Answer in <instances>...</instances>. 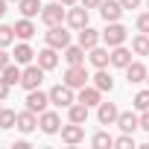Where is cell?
<instances>
[{
  "label": "cell",
  "mask_w": 149,
  "mask_h": 149,
  "mask_svg": "<svg viewBox=\"0 0 149 149\" xmlns=\"http://www.w3.org/2000/svg\"><path fill=\"white\" fill-rule=\"evenodd\" d=\"M126 35H129V29H126L120 21H111V24L102 29V41H105L108 47H120V44H126Z\"/></svg>",
  "instance_id": "6da1fadb"
},
{
  "label": "cell",
  "mask_w": 149,
  "mask_h": 149,
  "mask_svg": "<svg viewBox=\"0 0 149 149\" xmlns=\"http://www.w3.org/2000/svg\"><path fill=\"white\" fill-rule=\"evenodd\" d=\"M88 70H85V64H67V73H64V85H70L73 91L76 88H85L88 85Z\"/></svg>",
  "instance_id": "7a4b0ae2"
},
{
  "label": "cell",
  "mask_w": 149,
  "mask_h": 149,
  "mask_svg": "<svg viewBox=\"0 0 149 149\" xmlns=\"http://www.w3.org/2000/svg\"><path fill=\"white\" fill-rule=\"evenodd\" d=\"M50 102L58 105V108H70L73 102H76L73 88H70V85H56V88H50Z\"/></svg>",
  "instance_id": "3957f363"
},
{
  "label": "cell",
  "mask_w": 149,
  "mask_h": 149,
  "mask_svg": "<svg viewBox=\"0 0 149 149\" xmlns=\"http://www.w3.org/2000/svg\"><path fill=\"white\" fill-rule=\"evenodd\" d=\"M64 18H67V9H64V3H47V6L41 9V21H44L47 26H58Z\"/></svg>",
  "instance_id": "277c9868"
},
{
  "label": "cell",
  "mask_w": 149,
  "mask_h": 149,
  "mask_svg": "<svg viewBox=\"0 0 149 149\" xmlns=\"http://www.w3.org/2000/svg\"><path fill=\"white\" fill-rule=\"evenodd\" d=\"M41 79H44V67H41V64H32V67H26V70L21 73V85H24L26 91L41 88Z\"/></svg>",
  "instance_id": "5b68a950"
},
{
  "label": "cell",
  "mask_w": 149,
  "mask_h": 149,
  "mask_svg": "<svg viewBox=\"0 0 149 149\" xmlns=\"http://www.w3.org/2000/svg\"><path fill=\"white\" fill-rule=\"evenodd\" d=\"M44 38H47V44H50V47H56V50H64V47L70 44V32H67L61 24H58V26H50Z\"/></svg>",
  "instance_id": "8992f818"
},
{
  "label": "cell",
  "mask_w": 149,
  "mask_h": 149,
  "mask_svg": "<svg viewBox=\"0 0 149 149\" xmlns=\"http://www.w3.org/2000/svg\"><path fill=\"white\" fill-rule=\"evenodd\" d=\"M38 126H41L44 134H56V132H61V117L56 111H41L38 114Z\"/></svg>",
  "instance_id": "52a82bcc"
},
{
  "label": "cell",
  "mask_w": 149,
  "mask_h": 149,
  "mask_svg": "<svg viewBox=\"0 0 149 149\" xmlns=\"http://www.w3.org/2000/svg\"><path fill=\"white\" fill-rule=\"evenodd\" d=\"M47 102H50V94H44L41 88H35V91H29V94H26V108H29V111H35V114L47 111Z\"/></svg>",
  "instance_id": "ba28073f"
},
{
  "label": "cell",
  "mask_w": 149,
  "mask_h": 149,
  "mask_svg": "<svg viewBox=\"0 0 149 149\" xmlns=\"http://www.w3.org/2000/svg\"><path fill=\"white\" fill-rule=\"evenodd\" d=\"M61 140L70 143V146H73V143H82V140H85V126L70 120V126H61Z\"/></svg>",
  "instance_id": "9c48e42d"
},
{
  "label": "cell",
  "mask_w": 149,
  "mask_h": 149,
  "mask_svg": "<svg viewBox=\"0 0 149 149\" xmlns=\"http://www.w3.org/2000/svg\"><path fill=\"white\" fill-rule=\"evenodd\" d=\"M123 3H120V0H102V3H100V15L111 24V21H120L123 18Z\"/></svg>",
  "instance_id": "30bf717a"
},
{
  "label": "cell",
  "mask_w": 149,
  "mask_h": 149,
  "mask_svg": "<svg viewBox=\"0 0 149 149\" xmlns=\"http://www.w3.org/2000/svg\"><path fill=\"white\" fill-rule=\"evenodd\" d=\"M97 117H100V123H102V126H111V123H117V117H120V108H117L114 102H100V108H97Z\"/></svg>",
  "instance_id": "8fae6325"
},
{
  "label": "cell",
  "mask_w": 149,
  "mask_h": 149,
  "mask_svg": "<svg viewBox=\"0 0 149 149\" xmlns=\"http://www.w3.org/2000/svg\"><path fill=\"white\" fill-rule=\"evenodd\" d=\"M146 76H149V70H146V64H143V61H132V64L126 67V79H129V85L146 82Z\"/></svg>",
  "instance_id": "7c38bea8"
},
{
  "label": "cell",
  "mask_w": 149,
  "mask_h": 149,
  "mask_svg": "<svg viewBox=\"0 0 149 149\" xmlns=\"http://www.w3.org/2000/svg\"><path fill=\"white\" fill-rule=\"evenodd\" d=\"M15 129H21L24 134H29V132H35L38 129V117H35V111H21L18 114V123H15Z\"/></svg>",
  "instance_id": "4fadbf2b"
},
{
  "label": "cell",
  "mask_w": 149,
  "mask_h": 149,
  "mask_svg": "<svg viewBox=\"0 0 149 149\" xmlns=\"http://www.w3.org/2000/svg\"><path fill=\"white\" fill-rule=\"evenodd\" d=\"M117 126H120V132H129V134H134V129H140V117H137L134 111H120V117H117Z\"/></svg>",
  "instance_id": "5bb4252c"
},
{
  "label": "cell",
  "mask_w": 149,
  "mask_h": 149,
  "mask_svg": "<svg viewBox=\"0 0 149 149\" xmlns=\"http://www.w3.org/2000/svg\"><path fill=\"white\" fill-rule=\"evenodd\" d=\"M76 100H79V102H85V105L91 108V105H100V102H102V91H100L97 85H94V88H88V85H85V88H79V97H76Z\"/></svg>",
  "instance_id": "9a60e30c"
},
{
  "label": "cell",
  "mask_w": 149,
  "mask_h": 149,
  "mask_svg": "<svg viewBox=\"0 0 149 149\" xmlns=\"http://www.w3.org/2000/svg\"><path fill=\"white\" fill-rule=\"evenodd\" d=\"M64 21H67V26H73V29H82V26H88V9H85V6L70 9Z\"/></svg>",
  "instance_id": "2e32d148"
},
{
  "label": "cell",
  "mask_w": 149,
  "mask_h": 149,
  "mask_svg": "<svg viewBox=\"0 0 149 149\" xmlns=\"http://www.w3.org/2000/svg\"><path fill=\"white\" fill-rule=\"evenodd\" d=\"M100 41H102V32H97V29H91V26H82V29H79V44H82L85 50L97 47Z\"/></svg>",
  "instance_id": "e0dca14e"
},
{
  "label": "cell",
  "mask_w": 149,
  "mask_h": 149,
  "mask_svg": "<svg viewBox=\"0 0 149 149\" xmlns=\"http://www.w3.org/2000/svg\"><path fill=\"white\" fill-rule=\"evenodd\" d=\"M88 58H91V64H94L97 70L111 64V53H108L105 47H100V44H97V47H91V56H88Z\"/></svg>",
  "instance_id": "ac0fdd59"
},
{
  "label": "cell",
  "mask_w": 149,
  "mask_h": 149,
  "mask_svg": "<svg viewBox=\"0 0 149 149\" xmlns=\"http://www.w3.org/2000/svg\"><path fill=\"white\" fill-rule=\"evenodd\" d=\"M111 64L126 70V67L132 64V50H126L123 44H120V47H111Z\"/></svg>",
  "instance_id": "d6986e66"
},
{
  "label": "cell",
  "mask_w": 149,
  "mask_h": 149,
  "mask_svg": "<svg viewBox=\"0 0 149 149\" xmlns=\"http://www.w3.org/2000/svg\"><path fill=\"white\" fill-rule=\"evenodd\" d=\"M38 64H41L44 70H53V67L58 64V53H56V47H50V44H47V47L38 53Z\"/></svg>",
  "instance_id": "ffe728a7"
},
{
  "label": "cell",
  "mask_w": 149,
  "mask_h": 149,
  "mask_svg": "<svg viewBox=\"0 0 149 149\" xmlns=\"http://www.w3.org/2000/svg\"><path fill=\"white\" fill-rule=\"evenodd\" d=\"M15 35H18L21 41H29V38L35 35V24H32V18H21V21L15 24Z\"/></svg>",
  "instance_id": "44dd1931"
},
{
  "label": "cell",
  "mask_w": 149,
  "mask_h": 149,
  "mask_svg": "<svg viewBox=\"0 0 149 149\" xmlns=\"http://www.w3.org/2000/svg\"><path fill=\"white\" fill-rule=\"evenodd\" d=\"M64 61L67 64H85V47L82 44H76V47H64Z\"/></svg>",
  "instance_id": "7402d4cb"
},
{
  "label": "cell",
  "mask_w": 149,
  "mask_h": 149,
  "mask_svg": "<svg viewBox=\"0 0 149 149\" xmlns=\"http://www.w3.org/2000/svg\"><path fill=\"white\" fill-rule=\"evenodd\" d=\"M67 117H70L73 123H85V120H88V105L76 100V102H73V105L67 108Z\"/></svg>",
  "instance_id": "603a6c76"
},
{
  "label": "cell",
  "mask_w": 149,
  "mask_h": 149,
  "mask_svg": "<svg viewBox=\"0 0 149 149\" xmlns=\"http://www.w3.org/2000/svg\"><path fill=\"white\" fill-rule=\"evenodd\" d=\"M18 9H21V15L24 18H35V15H41V3L38 0H18Z\"/></svg>",
  "instance_id": "cb8c5ba5"
},
{
  "label": "cell",
  "mask_w": 149,
  "mask_h": 149,
  "mask_svg": "<svg viewBox=\"0 0 149 149\" xmlns=\"http://www.w3.org/2000/svg\"><path fill=\"white\" fill-rule=\"evenodd\" d=\"M12 56H15V61H18V64H29L35 53H32V47H29L26 41H21V44L15 47V53H12Z\"/></svg>",
  "instance_id": "d4e9b609"
},
{
  "label": "cell",
  "mask_w": 149,
  "mask_h": 149,
  "mask_svg": "<svg viewBox=\"0 0 149 149\" xmlns=\"http://www.w3.org/2000/svg\"><path fill=\"white\" fill-rule=\"evenodd\" d=\"M132 53L134 56H149V35L146 32H140V35L132 38Z\"/></svg>",
  "instance_id": "484cf974"
},
{
  "label": "cell",
  "mask_w": 149,
  "mask_h": 149,
  "mask_svg": "<svg viewBox=\"0 0 149 149\" xmlns=\"http://www.w3.org/2000/svg\"><path fill=\"white\" fill-rule=\"evenodd\" d=\"M94 85H97L102 94L114 88V79H111V73H105V67H100V70H97V76H94Z\"/></svg>",
  "instance_id": "4316f807"
},
{
  "label": "cell",
  "mask_w": 149,
  "mask_h": 149,
  "mask_svg": "<svg viewBox=\"0 0 149 149\" xmlns=\"http://www.w3.org/2000/svg\"><path fill=\"white\" fill-rule=\"evenodd\" d=\"M21 73H24V70H18V61H15V64L9 61V64H6L3 70H0V76H3V79H6L9 85H18V82H21Z\"/></svg>",
  "instance_id": "83f0119b"
},
{
  "label": "cell",
  "mask_w": 149,
  "mask_h": 149,
  "mask_svg": "<svg viewBox=\"0 0 149 149\" xmlns=\"http://www.w3.org/2000/svg\"><path fill=\"white\" fill-rule=\"evenodd\" d=\"M18 123V114L12 108H0V129H12Z\"/></svg>",
  "instance_id": "f1b7e54d"
},
{
  "label": "cell",
  "mask_w": 149,
  "mask_h": 149,
  "mask_svg": "<svg viewBox=\"0 0 149 149\" xmlns=\"http://www.w3.org/2000/svg\"><path fill=\"white\" fill-rule=\"evenodd\" d=\"M91 143H94L97 149H105V146H114V137H111L108 132H97V134L91 137Z\"/></svg>",
  "instance_id": "f546056e"
},
{
  "label": "cell",
  "mask_w": 149,
  "mask_h": 149,
  "mask_svg": "<svg viewBox=\"0 0 149 149\" xmlns=\"http://www.w3.org/2000/svg\"><path fill=\"white\" fill-rule=\"evenodd\" d=\"M15 38H18L15 35V26H0V47H9Z\"/></svg>",
  "instance_id": "4dcf8cb0"
},
{
  "label": "cell",
  "mask_w": 149,
  "mask_h": 149,
  "mask_svg": "<svg viewBox=\"0 0 149 149\" xmlns=\"http://www.w3.org/2000/svg\"><path fill=\"white\" fill-rule=\"evenodd\" d=\"M134 108H137V111H146V108H149V88L134 94Z\"/></svg>",
  "instance_id": "1f68e13d"
},
{
  "label": "cell",
  "mask_w": 149,
  "mask_h": 149,
  "mask_svg": "<svg viewBox=\"0 0 149 149\" xmlns=\"http://www.w3.org/2000/svg\"><path fill=\"white\" fill-rule=\"evenodd\" d=\"M114 146H120V149H134V137H132L129 132H123L120 137H114Z\"/></svg>",
  "instance_id": "d6a6232c"
},
{
  "label": "cell",
  "mask_w": 149,
  "mask_h": 149,
  "mask_svg": "<svg viewBox=\"0 0 149 149\" xmlns=\"http://www.w3.org/2000/svg\"><path fill=\"white\" fill-rule=\"evenodd\" d=\"M137 32H146V35H149V12H143V15L137 18Z\"/></svg>",
  "instance_id": "836d02e7"
},
{
  "label": "cell",
  "mask_w": 149,
  "mask_h": 149,
  "mask_svg": "<svg viewBox=\"0 0 149 149\" xmlns=\"http://www.w3.org/2000/svg\"><path fill=\"white\" fill-rule=\"evenodd\" d=\"M9 88H12V85H9L3 76H0V100H6V97H9Z\"/></svg>",
  "instance_id": "e575fe53"
},
{
  "label": "cell",
  "mask_w": 149,
  "mask_h": 149,
  "mask_svg": "<svg viewBox=\"0 0 149 149\" xmlns=\"http://www.w3.org/2000/svg\"><path fill=\"white\" fill-rule=\"evenodd\" d=\"M140 129H143V132H149V108L140 114Z\"/></svg>",
  "instance_id": "d590c367"
},
{
  "label": "cell",
  "mask_w": 149,
  "mask_h": 149,
  "mask_svg": "<svg viewBox=\"0 0 149 149\" xmlns=\"http://www.w3.org/2000/svg\"><path fill=\"white\" fill-rule=\"evenodd\" d=\"M120 3H123V9H137L140 0H120Z\"/></svg>",
  "instance_id": "8d00e7d4"
},
{
  "label": "cell",
  "mask_w": 149,
  "mask_h": 149,
  "mask_svg": "<svg viewBox=\"0 0 149 149\" xmlns=\"http://www.w3.org/2000/svg\"><path fill=\"white\" fill-rule=\"evenodd\" d=\"M100 3H102V0H82L85 9H100Z\"/></svg>",
  "instance_id": "74e56055"
},
{
  "label": "cell",
  "mask_w": 149,
  "mask_h": 149,
  "mask_svg": "<svg viewBox=\"0 0 149 149\" xmlns=\"http://www.w3.org/2000/svg\"><path fill=\"white\" fill-rule=\"evenodd\" d=\"M6 64H9V56H6V53H3V47H0V70H3V67H6Z\"/></svg>",
  "instance_id": "f35d334b"
},
{
  "label": "cell",
  "mask_w": 149,
  "mask_h": 149,
  "mask_svg": "<svg viewBox=\"0 0 149 149\" xmlns=\"http://www.w3.org/2000/svg\"><path fill=\"white\" fill-rule=\"evenodd\" d=\"M58 3H64V6H76L79 0H58Z\"/></svg>",
  "instance_id": "ab89813d"
},
{
  "label": "cell",
  "mask_w": 149,
  "mask_h": 149,
  "mask_svg": "<svg viewBox=\"0 0 149 149\" xmlns=\"http://www.w3.org/2000/svg\"><path fill=\"white\" fill-rule=\"evenodd\" d=\"M6 15V0H0V18Z\"/></svg>",
  "instance_id": "60d3db41"
},
{
  "label": "cell",
  "mask_w": 149,
  "mask_h": 149,
  "mask_svg": "<svg viewBox=\"0 0 149 149\" xmlns=\"http://www.w3.org/2000/svg\"><path fill=\"white\" fill-rule=\"evenodd\" d=\"M0 102H3V100H0ZM0 108H3V105H0Z\"/></svg>",
  "instance_id": "b9f144b4"
},
{
  "label": "cell",
  "mask_w": 149,
  "mask_h": 149,
  "mask_svg": "<svg viewBox=\"0 0 149 149\" xmlns=\"http://www.w3.org/2000/svg\"><path fill=\"white\" fill-rule=\"evenodd\" d=\"M146 6H149V0H146Z\"/></svg>",
  "instance_id": "7bdbcfd3"
},
{
  "label": "cell",
  "mask_w": 149,
  "mask_h": 149,
  "mask_svg": "<svg viewBox=\"0 0 149 149\" xmlns=\"http://www.w3.org/2000/svg\"><path fill=\"white\" fill-rule=\"evenodd\" d=\"M146 82H149V76H146Z\"/></svg>",
  "instance_id": "ee69618b"
}]
</instances>
